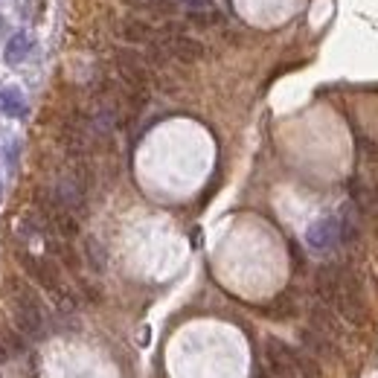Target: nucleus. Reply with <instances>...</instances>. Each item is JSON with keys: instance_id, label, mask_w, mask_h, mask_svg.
I'll return each instance as SVG.
<instances>
[{"instance_id": "1", "label": "nucleus", "mask_w": 378, "mask_h": 378, "mask_svg": "<svg viewBox=\"0 0 378 378\" xmlns=\"http://www.w3.org/2000/svg\"><path fill=\"white\" fill-rule=\"evenodd\" d=\"M9 294H12V320L15 329L26 338H41L44 335V306L38 294L26 286L23 279H9Z\"/></svg>"}, {"instance_id": "2", "label": "nucleus", "mask_w": 378, "mask_h": 378, "mask_svg": "<svg viewBox=\"0 0 378 378\" xmlns=\"http://www.w3.org/2000/svg\"><path fill=\"white\" fill-rule=\"evenodd\" d=\"M332 306L338 308V314L346 323H352V326H367L369 323V308L364 303L361 279L343 265H340V279H338V291H335Z\"/></svg>"}, {"instance_id": "3", "label": "nucleus", "mask_w": 378, "mask_h": 378, "mask_svg": "<svg viewBox=\"0 0 378 378\" xmlns=\"http://www.w3.org/2000/svg\"><path fill=\"white\" fill-rule=\"evenodd\" d=\"M18 262L23 265V271L33 276L44 291H50L55 297V303H61L65 308H73L76 306V297L65 288V282H61V276H58V268L53 262L41 259V256H33L29 250H18Z\"/></svg>"}, {"instance_id": "4", "label": "nucleus", "mask_w": 378, "mask_h": 378, "mask_svg": "<svg viewBox=\"0 0 378 378\" xmlns=\"http://www.w3.org/2000/svg\"><path fill=\"white\" fill-rule=\"evenodd\" d=\"M265 358H268V364H271L276 378H303L300 352L291 350L288 343H282L279 338H268L265 340Z\"/></svg>"}, {"instance_id": "5", "label": "nucleus", "mask_w": 378, "mask_h": 378, "mask_svg": "<svg viewBox=\"0 0 378 378\" xmlns=\"http://www.w3.org/2000/svg\"><path fill=\"white\" fill-rule=\"evenodd\" d=\"M117 73H119V82L122 87L129 90H146L148 93V82H151V73L146 68V61L137 55V53H129V50H117Z\"/></svg>"}, {"instance_id": "6", "label": "nucleus", "mask_w": 378, "mask_h": 378, "mask_svg": "<svg viewBox=\"0 0 378 378\" xmlns=\"http://www.w3.org/2000/svg\"><path fill=\"white\" fill-rule=\"evenodd\" d=\"M163 47H166V53H169V58H175V61H180V65H195V61H201L204 58V44L201 41H195V38H189V36H166L163 38Z\"/></svg>"}, {"instance_id": "7", "label": "nucleus", "mask_w": 378, "mask_h": 378, "mask_svg": "<svg viewBox=\"0 0 378 378\" xmlns=\"http://www.w3.org/2000/svg\"><path fill=\"white\" fill-rule=\"evenodd\" d=\"M338 279H340V265H323L314 274V294H318L320 303L332 306L335 291H338Z\"/></svg>"}, {"instance_id": "8", "label": "nucleus", "mask_w": 378, "mask_h": 378, "mask_svg": "<svg viewBox=\"0 0 378 378\" xmlns=\"http://www.w3.org/2000/svg\"><path fill=\"white\" fill-rule=\"evenodd\" d=\"M335 239H338V222H335V218H320V222H314L308 227V244L318 247V250L332 247Z\"/></svg>"}, {"instance_id": "9", "label": "nucleus", "mask_w": 378, "mask_h": 378, "mask_svg": "<svg viewBox=\"0 0 378 378\" xmlns=\"http://www.w3.org/2000/svg\"><path fill=\"white\" fill-rule=\"evenodd\" d=\"M154 29H151V23H146V21H140V18H129L122 23V38L125 41H131V44H148V41H154Z\"/></svg>"}, {"instance_id": "10", "label": "nucleus", "mask_w": 378, "mask_h": 378, "mask_svg": "<svg viewBox=\"0 0 378 378\" xmlns=\"http://www.w3.org/2000/svg\"><path fill=\"white\" fill-rule=\"evenodd\" d=\"M300 338H303L306 350H308L311 355H335V343H332L329 335H323V332H318V329H303Z\"/></svg>"}, {"instance_id": "11", "label": "nucleus", "mask_w": 378, "mask_h": 378, "mask_svg": "<svg viewBox=\"0 0 378 378\" xmlns=\"http://www.w3.org/2000/svg\"><path fill=\"white\" fill-rule=\"evenodd\" d=\"M311 329H318V332H323V335H329V338H335V335H338L335 314L329 311V306H326V303L311 308Z\"/></svg>"}, {"instance_id": "12", "label": "nucleus", "mask_w": 378, "mask_h": 378, "mask_svg": "<svg viewBox=\"0 0 378 378\" xmlns=\"http://www.w3.org/2000/svg\"><path fill=\"white\" fill-rule=\"evenodd\" d=\"M29 50H33V38H29L26 33L12 36L9 44H6V61H23Z\"/></svg>"}, {"instance_id": "13", "label": "nucleus", "mask_w": 378, "mask_h": 378, "mask_svg": "<svg viewBox=\"0 0 378 378\" xmlns=\"http://www.w3.org/2000/svg\"><path fill=\"white\" fill-rule=\"evenodd\" d=\"M271 318H279V320H286V318H294L297 314V303L291 300V294H279L268 308H265Z\"/></svg>"}, {"instance_id": "14", "label": "nucleus", "mask_w": 378, "mask_h": 378, "mask_svg": "<svg viewBox=\"0 0 378 378\" xmlns=\"http://www.w3.org/2000/svg\"><path fill=\"white\" fill-rule=\"evenodd\" d=\"M26 108H23V99L18 90H0V114H9V117H21Z\"/></svg>"}, {"instance_id": "15", "label": "nucleus", "mask_w": 378, "mask_h": 378, "mask_svg": "<svg viewBox=\"0 0 378 378\" xmlns=\"http://www.w3.org/2000/svg\"><path fill=\"white\" fill-rule=\"evenodd\" d=\"M0 340L6 343V350H9L12 355H18V352H23V350H26V346H23V340H21V332H18V329H15V332L4 329V332H0Z\"/></svg>"}, {"instance_id": "16", "label": "nucleus", "mask_w": 378, "mask_h": 378, "mask_svg": "<svg viewBox=\"0 0 378 378\" xmlns=\"http://www.w3.org/2000/svg\"><path fill=\"white\" fill-rule=\"evenodd\" d=\"M178 4H180L186 12H210V9H218L215 0H178Z\"/></svg>"}, {"instance_id": "17", "label": "nucleus", "mask_w": 378, "mask_h": 378, "mask_svg": "<svg viewBox=\"0 0 378 378\" xmlns=\"http://www.w3.org/2000/svg\"><path fill=\"white\" fill-rule=\"evenodd\" d=\"M254 378H268V372H256V375H254Z\"/></svg>"}]
</instances>
